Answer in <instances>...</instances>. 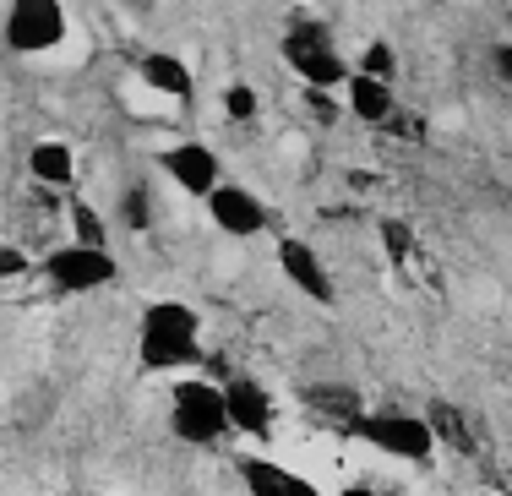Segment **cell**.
Returning a JSON list of instances; mask_svg holds the SVG:
<instances>
[{
    "instance_id": "cell-1",
    "label": "cell",
    "mask_w": 512,
    "mask_h": 496,
    "mask_svg": "<svg viewBox=\"0 0 512 496\" xmlns=\"http://www.w3.org/2000/svg\"><path fill=\"white\" fill-rule=\"evenodd\" d=\"M197 355V311L186 300H153L142 317V366L169 371Z\"/></svg>"
},
{
    "instance_id": "cell-2",
    "label": "cell",
    "mask_w": 512,
    "mask_h": 496,
    "mask_svg": "<svg viewBox=\"0 0 512 496\" xmlns=\"http://www.w3.org/2000/svg\"><path fill=\"white\" fill-rule=\"evenodd\" d=\"M169 426H175L180 442H218L229 426V393L213 382H175L169 393Z\"/></svg>"
},
{
    "instance_id": "cell-3",
    "label": "cell",
    "mask_w": 512,
    "mask_h": 496,
    "mask_svg": "<svg viewBox=\"0 0 512 496\" xmlns=\"http://www.w3.org/2000/svg\"><path fill=\"white\" fill-rule=\"evenodd\" d=\"M284 60L300 71V82H306V88H316V93L349 88V77H355V71L344 66V55H338L333 33L316 28V22H295V28L284 33Z\"/></svg>"
},
{
    "instance_id": "cell-4",
    "label": "cell",
    "mask_w": 512,
    "mask_h": 496,
    "mask_svg": "<svg viewBox=\"0 0 512 496\" xmlns=\"http://www.w3.org/2000/svg\"><path fill=\"white\" fill-rule=\"evenodd\" d=\"M44 278H50L55 295H93V289L115 284V257L104 246H60L44 257Z\"/></svg>"
},
{
    "instance_id": "cell-5",
    "label": "cell",
    "mask_w": 512,
    "mask_h": 496,
    "mask_svg": "<svg viewBox=\"0 0 512 496\" xmlns=\"http://www.w3.org/2000/svg\"><path fill=\"white\" fill-rule=\"evenodd\" d=\"M355 437L371 442L376 453H387V458H409V464H425L431 447H436L431 420H414V415H365L355 426Z\"/></svg>"
},
{
    "instance_id": "cell-6",
    "label": "cell",
    "mask_w": 512,
    "mask_h": 496,
    "mask_svg": "<svg viewBox=\"0 0 512 496\" xmlns=\"http://www.w3.org/2000/svg\"><path fill=\"white\" fill-rule=\"evenodd\" d=\"M66 39V11L55 0H17L6 11V44L17 55H39V50H55Z\"/></svg>"
},
{
    "instance_id": "cell-7",
    "label": "cell",
    "mask_w": 512,
    "mask_h": 496,
    "mask_svg": "<svg viewBox=\"0 0 512 496\" xmlns=\"http://www.w3.org/2000/svg\"><path fill=\"white\" fill-rule=\"evenodd\" d=\"M158 169L175 180L186 197H213L224 180H218V153L202 148V142H175V148L158 153Z\"/></svg>"
},
{
    "instance_id": "cell-8",
    "label": "cell",
    "mask_w": 512,
    "mask_h": 496,
    "mask_svg": "<svg viewBox=\"0 0 512 496\" xmlns=\"http://www.w3.org/2000/svg\"><path fill=\"white\" fill-rule=\"evenodd\" d=\"M278 268H284L289 284H295L306 300H316V306L333 300V273H327V262L316 257L306 240H278Z\"/></svg>"
},
{
    "instance_id": "cell-9",
    "label": "cell",
    "mask_w": 512,
    "mask_h": 496,
    "mask_svg": "<svg viewBox=\"0 0 512 496\" xmlns=\"http://www.w3.org/2000/svg\"><path fill=\"white\" fill-rule=\"evenodd\" d=\"M207 219L224 229V235H262L267 208H262V197H251L246 186H218L213 197H207Z\"/></svg>"
},
{
    "instance_id": "cell-10",
    "label": "cell",
    "mask_w": 512,
    "mask_h": 496,
    "mask_svg": "<svg viewBox=\"0 0 512 496\" xmlns=\"http://www.w3.org/2000/svg\"><path fill=\"white\" fill-rule=\"evenodd\" d=\"M240 480H246L251 496H322L306 475L273 464V458H240Z\"/></svg>"
},
{
    "instance_id": "cell-11",
    "label": "cell",
    "mask_w": 512,
    "mask_h": 496,
    "mask_svg": "<svg viewBox=\"0 0 512 496\" xmlns=\"http://www.w3.org/2000/svg\"><path fill=\"white\" fill-rule=\"evenodd\" d=\"M300 404H306L316 420H327V426H344V431H355L360 420H365V409H360V393H355V387L316 382V387H306V393H300Z\"/></svg>"
},
{
    "instance_id": "cell-12",
    "label": "cell",
    "mask_w": 512,
    "mask_h": 496,
    "mask_svg": "<svg viewBox=\"0 0 512 496\" xmlns=\"http://www.w3.org/2000/svg\"><path fill=\"white\" fill-rule=\"evenodd\" d=\"M224 393H229V426L235 431H246V437H267V431H273V398L256 382L240 377V382H229Z\"/></svg>"
},
{
    "instance_id": "cell-13",
    "label": "cell",
    "mask_w": 512,
    "mask_h": 496,
    "mask_svg": "<svg viewBox=\"0 0 512 496\" xmlns=\"http://www.w3.org/2000/svg\"><path fill=\"white\" fill-rule=\"evenodd\" d=\"M142 82L158 88L164 99H180V104H186L191 88H197V82H191V66L180 55H148V60H142Z\"/></svg>"
},
{
    "instance_id": "cell-14",
    "label": "cell",
    "mask_w": 512,
    "mask_h": 496,
    "mask_svg": "<svg viewBox=\"0 0 512 496\" xmlns=\"http://www.w3.org/2000/svg\"><path fill=\"white\" fill-rule=\"evenodd\" d=\"M349 110H355L365 126H387V120H393V88L355 71V77H349Z\"/></svg>"
},
{
    "instance_id": "cell-15",
    "label": "cell",
    "mask_w": 512,
    "mask_h": 496,
    "mask_svg": "<svg viewBox=\"0 0 512 496\" xmlns=\"http://www.w3.org/2000/svg\"><path fill=\"white\" fill-rule=\"evenodd\" d=\"M28 175L39 180V186H71L77 159H71L66 142H33L28 148Z\"/></svg>"
},
{
    "instance_id": "cell-16",
    "label": "cell",
    "mask_w": 512,
    "mask_h": 496,
    "mask_svg": "<svg viewBox=\"0 0 512 496\" xmlns=\"http://www.w3.org/2000/svg\"><path fill=\"white\" fill-rule=\"evenodd\" d=\"M431 431H436V437H442V442L463 447V453H469V447H474L469 426H463V420H458V415H453V409H447V404H436V409H431Z\"/></svg>"
},
{
    "instance_id": "cell-17",
    "label": "cell",
    "mask_w": 512,
    "mask_h": 496,
    "mask_svg": "<svg viewBox=\"0 0 512 496\" xmlns=\"http://www.w3.org/2000/svg\"><path fill=\"white\" fill-rule=\"evenodd\" d=\"M393 71H398V60H393V50H387L382 39H376V44H365V55H360V77L393 82Z\"/></svg>"
},
{
    "instance_id": "cell-18",
    "label": "cell",
    "mask_w": 512,
    "mask_h": 496,
    "mask_svg": "<svg viewBox=\"0 0 512 496\" xmlns=\"http://www.w3.org/2000/svg\"><path fill=\"white\" fill-rule=\"evenodd\" d=\"M71 219H77V246H104V219L88 202H71Z\"/></svg>"
},
{
    "instance_id": "cell-19",
    "label": "cell",
    "mask_w": 512,
    "mask_h": 496,
    "mask_svg": "<svg viewBox=\"0 0 512 496\" xmlns=\"http://www.w3.org/2000/svg\"><path fill=\"white\" fill-rule=\"evenodd\" d=\"M224 115H229V120H251V115H256V93L246 88V82L224 88Z\"/></svg>"
},
{
    "instance_id": "cell-20",
    "label": "cell",
    "mask_w": 512,
    "mask_h": 496,
    "mask_svg": "<svg viewBox=\"0 0 512 496\" xmlns=\"http://www.w3.org/2000/svg\"><path fill=\"white\" fill-rule=\"evenodd\" d=\"M306 99H311V115H316V120H338V104L327 99V93H316V88H306Z\"/></svg>"
},
{
    "instance_id": "cell-21",
    "label": "cell",
    "mask_w": 512,
    "mask_h": 496,
    "mask_svg": "<svg viewBox=\"0 0 512 496\" xmlns=\"http://www.w3.org/2000/svg\"><path fill=\"white\" fill-rule=\"evenodd\" d=\"M22 268H28V257H22L17 246H6V251H0V273H6V278H17Z\"/></svg>"
},
{
    "instance_id": "cell-22",
    "label": "cell",
    "mask_w": 512,
    "mask_h": 496,
    "mask_svg": "<svg viewBox=\"0 0 512 496\" xmlns=\"http://www.w3.org/2000/svg\"><path fill=\"white\" fill-rule=\"evenodd\" d=\"M491 66L502 71V77H507V88H512V44H496V50H491Z\"/></svg>"
},
{
    "instance_id": "cell-23",
    "label": "cell",
    "mask_w": 512,
    "mask_h": 496,
    "mask_svg": "<svg viewBox=\"0 0 512 496\" xmlns=\"http://www.w3.org/2000/svg\"><path fill=\"white\" fill-rule=\"evenodd\" d=\"M338 496H376V491H365V486H349V491H338Z\"/></svg>"
}]
</instances>
